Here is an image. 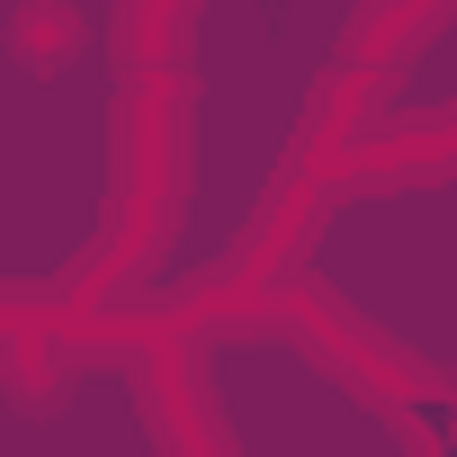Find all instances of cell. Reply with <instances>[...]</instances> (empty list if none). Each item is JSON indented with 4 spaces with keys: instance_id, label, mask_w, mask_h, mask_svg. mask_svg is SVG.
<instances>
[{
    "instance_id": "obj_6",
    "label": "cell",
    "mask_w": 457,
    "mask_h": 457,
    "mask_svg": "<svg viewBox=\"0 0 457 457\" xmlns=\"http://www.w3.org/2000/svg\"><path fill=\"white\" fill-rule=\"evenodd\" d=\"M448 439H457V386H448Z\"/></svg>"
},
{
    "instance_id": "obj_5",
    "label": "cell",
    "mask_w": 457,
    "mask_h": 457,
    "mask_svg": "<svg viewBox=\"0 0 457 457\" xmlns=\"http://www.w3.org/2000/svg\"><path fill=\"white\" fill-rule=\"evenodd\" d=\"M439 19H448V0H359V19H350V63L386 72V63L412 54Z\"/></svg>"
},
{
    "instance_id": "obj_3",
    "label": "cell",
    "mask_w": 457,
    "mask_h": 457,
    "mask_svg": "<svg viewBox=\"0 0 457 457\" xmlns=\"http://www.w3.org/2000/svg\"><path fill=\"white\" fill-rule=\"evenodd\" d=\"M0 54H10L19 72H37V81L72 72V54H81V10H63V0H19V10L0 19Z\"/></svg>"
},
{
    "instance_id": "obj_2",
    "label": "cell",
    "mask_w": 457,
    "mask_h": 457,
    "mask_svg": "<svg viewBox=\"0 0 457 457\" xmlns=\"http://www.w3.org/2000/svg\"><path fill=\"white\" fill-rule=\"evenodd\" d=\"M144 430L153 448H224V412H215V386H206V350L188 332L153 341L144 350Z\"/></svg>"
},
{
    "instance_id": "obj_4",
    "label": "cell",
    "mask_w": 457,
    "mask_h": 457,
    "mask_svg": "<svg viewBox=\"0 0 457 457\" xmlns=\"http://www.w3.org/2000/svg\"><path fill=\"white\" fill-rule=\"evenodd\" d=\"M188 19H197V0H117V72H170L179 46H188Z\"/></svg>"
},
{
    "instance_id": "obj_1",
    "label": "cell",
    "mask_w": 457,
    "mask_h": 457,
    "mask_svg": "<svg viewBox=\"0 0 457 457\" xmlns=\"http://www.w3.org/2000/svg\"><path fill=\"white\" fill-rule=\"evenodd\" d=\"M261 323H270V332H296L359 403H377V412H386L395 430H412V439H421L412 403H421V395H448L421 359H403L386 332H368L341 296H323V287H305V278H296V287H270V296H261Z\"/></svg>"
}]
</instances>
